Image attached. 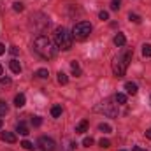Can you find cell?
Wrapping results in <instances>:
<instances>
[{"label":"cell","mask_w":151,"mask_h":151,"mask_svg":"<svg viewBox=\"0 0 151 151\" xmlns=\"http://www.w3.org/2000/svg\"><path fill=\"white\" fill-rule=\"evenodd\" d=\"M34 49L39 56L49 60L56 55V46L51 42V39H47L46 35H39L35 40H34Z\"/></svg>","instance_id":"cell-1"},{"label":"cell","mask_w":151,"mask_h":151,"mask_svg":"<svg viewBox=\"0 0 151 151\" xmlns=\"http://www.w3.org/2000/svg\"><path fill=\"white\" fill-rule=\"evenodd\" d=\"M130 60H132V51L130 49H125L121 55H118L113 60V72L116 77H123L128 65H130Z\"/></svg>","instance_id":"cell-2"},{"label":"cell","mask_w":151,"mask_h":151,"mask_svg":"<svg viewBox=\"0 0 151 151\" xmlns=\"http://www.w3.org/2000/svg\"><path fill=\"white\" fill-rule=\"evenodd\" d=\"M72 40H74V37H72V34L67 32V28H63V27L56 28V32H55V44H56V47L69 51L72 47Z\"/></svg>","instance_id":"cell-3"},{"label":"cell","mask_w":151,"mask_h":151,"mask_svg":"<svg viewBox=\"0 0 151 151\" xmlns=\"http://www.w3.org/2000/svg\"><path fill=\"white\" fill-rule=\"evenodd\" d=\"M90 34H91V25L88 21H81L72 28V37L76 40H84L90 37Z\"/></svg>","instance_id":"cell-4"},{"label":"cell","mask_w":151,"mask_h":151,"mask_svg":"<svg viewBox=\"0 0 151 151\" xmlns=\"http://www.w3.org/2000/svg\"><path fill=\"white\" fill-rule=\"evenodd\" d=\"M114 102H116L114 99H106V100H102L100 106L97 107V111H99V113H104L106 116H109V118H116V116H118V104H114Z\"/></svg>","instance_id":"cell-5"},{"label":"cell","mask_w":151,"mask_h":151,"mask_svg":"<svg viewBox=\"0 0 151 151\" xmlns=\"http://www.w3.org/2000/svg\"><path fill=\"white\" fill-rule=\"evenodd\" d=\"M39 148H40V151H55V148H56V144H55V141L51 139V137H40L39 139Z\"/></svg>","instance_id":"cell-6"},{"label":"cell","mask_w":151,"mask_h":151,"mask_svg":"<svg viewBox=\"0 0 151 151\" xmlns=\"http://www.w3.org/2000/svg\"><path fill=\"white\" fill-rule=\"evenodd\" d=\"M0 139H2L4 142H9V144H14V142L18 141V139H16V135H14L12 132H2Z\"/></svg>","instance_id":"cell-7"},{"label":"cell","mask_w":151,"mask_h":151,"mask_svg":"<svg viewBox=\"0 0 151 151\" xmlns=\"http://www.w3.org/2000/svg\"><path fill=\"white\" fill-rule=\"evenodd\" d=\"M88 130V121L86 119H81L77 125H76V134H84Z\"/></svg>","instance_id":"cell-8"},{"label":"cell","mask_w":151,"mask_h":151,"mask_svg":"<svg viewBox=\"0 0 151 151\" xmlns=\"http://www.w3.org/2000/svg\"><path fill=\"white\" fill-rule=\"evenodd\" d=\"M9 67H11V70H12L14 74H19V72H21V65H19L18 60H11V62H9Z\"/></svg>","instance_id":"cell-9"},{"label":"cell","mask_w":151,"mask_h":151,"mask_svg":"<svg viewBox=\"0 0 151 151\" xmlns=\"http://www.w3.org/2000/svg\"><path fill=\"white\" fill-rule=\"evenodd\" d=\"M125 90H127V93H130V95H135V93L139 91L135 83H127V84H125Z\"/></svg>","instance_id":"cell-10"},{"label":"cell","mask_w":151,"mask_h":151,"mask_svg":"<svg viewBox=\"0 0 151 151\" xmlns=\"http://www.w3.org/2000/svg\"><path fill=\"white\" fill-rule=\"evenodd\" d=\"M14 106H16V107H23V106H25V95H23V93H19V95L14 97Z\"/></svg>","instance_id":"cell-11"},{"label":"cell","mask_w":151,"mask_h":151,"mask_svg":"<svg viewBox=\"0 0 151 151\" xmlns=\"http://www.w3.org/2000/svg\"><path fill=\"white\" fill-rule=\"evenodd\" d=\"M125 42H127V39H125V35H123V34H118V35L114 37V44H116L118 47L125 46Z\"/></svg>","instance_id":"cell-12"},{"label":"cell","mask_w":151,"mask_h":151,"mask_svg":"<svg viewBox=\"0 0 151 151\" xmlns=\"http://www.w3.org/2000/svg\"><path fill=\"white\" fill-rule=\"evenodd\" d=\"M16 132H19V134H21V135H25V137L30 134V132H28V127H27L25 123H19V125H18V128H16Z\"/></svg>","instance_id":"cell-13"},{"label":"cell","mask_w":151,"mask_h":151,"mask_svg":"<svg viewBox=\"0 0 151 151\" xmlns=\"http://www.w3.org/2000/svg\"><path fill=\"white\" fill-rule=\"evenodd\" d=\"M114 100H116L118 106H119V104H127V95H123V93H116Z\"/></svg>","instance_id":"cell-14"},{"label":"cell","mask_w":151,"mask_h":151,"mask_svg":"<svg viewBox=\"0 0 151 151\" xmlns=\"http://www.w3.org/2000/svg\"><path fill=\"white\" fill-rule=\"evenodd\" d=\"M99 130H100V132H104V134H111V130H113V128H111V125H109V123H100V125H99Z\"/></svg>","instance_id":"cell-15"},{"label":"cell","mask_w":151,"mask_h":151,"mask_svg":"<svg viewBox=\"0 0 151 151\" xmlns=\"http://www.w3.org/2000/svg\"><path fill=\"white\" fill-rule=\"evenodd\" d=\"M70 69H72V72H74V76H81V69H79V63L77 62H70Z\"/></svg>","instance_id":"cell-16"},{"label":"cell","mask_w":151,"mask_h":151,"mask_svg":"<svg viewBox=\"0 0 151 151\" xmlns=\"http://www.w3.org/2000/svg\"><path fill=\"white\" fill-rule=\"evenodd\" d=\"M7 113H9V107H7V104H5L4 100H0V116H5Z\"/></svg>","instance_id":"cell-17"},{"label":"cell","mask_w":151,"mask_h":151,"mask_svg":"<svg viewBox=\"0 0 151 151\" xmlns=\"http://www.w3.org/2000/svg\"><path fill=\"white\" fill-rule=\"evenodd\" d=\"M35 76L40 77V79H46V77L49 76V72H47V69H39L37 72H35Z\"/></svg>","instance_id":"cell-18"},{"label":"cell","mask_w":151,"mask_h":151,"mask_svg":"<svg viewBox=\"0 0 151 151\" xmlns=\"http://www.w3.org/2000/svg\"><path fill=\"white\" fill-rule=\"evenodd\" d=\"M60 114H62V107H60V106H53V109H51V116H53V118H58Z\"/></svg>","instance_id":"cell-19"},{"label":"cell","mask_w":151,"mask_h":151,"mask_svg":"<svg viewBox=\"0 0 151 151\" xmlns=\"http://www.w3.org/2000/svg\"><path fill=\"white\" fill-rule=\"evenodd\" d=\"M9 84H11V79H9V77H2V79H0V91H2L4 88H7Z\"/></svg>","instance_id":"cell-20"},{"label":"cell","mask_w":151,"mask_h":151,"mask_svg":"<svg viewBox=\"0 0 151 151\" xmlns=\"http://www.w3.org/2000/svg\"><path fill=\"white\" fill-rule=\"evenodd\" d=\"M142 55H144L146 58H151V46L150 44H144V46H142Z\"/></svg>","instance_id":"cell-21"},{"label":"cell","mask_w":151,"mask_h":151,"mask_svg":"<svg viewBox=\"0 0 151 151\" xmlns=\"http://www.w3.org/2000/svg\"><path fill=\"white\" fill-rule=\"evenodd\" d=\"M21 146H23V150H27V151H34V148H35L30 141H23V142H21Z\"/></svg>","instance_id":"cell-22"},{"label":"cell","mask_w":151,"mask_h":151,"mask_svg":"<svg viewBox=\"0 0 151 151\" xmlns=\"http://www.w3.org/2000/svg\"><path fill=\"white\" fill-rule=\"evenodd\" d=\"M67 81H69L67 74H63V72H58V83H60V84H67Z\"/></svg>","instance_id":"cell-23"},{"label":"cell","mask_w":151,"mask_h":151,"mask_svg":"<svg viewBox=\"0 0 151 151\" xmlns=\"http://www.w3.org/2000/svg\"><path fill=\"white\" fill-rule=\"evenodd\" d=\"M12 9H14L16 12H21L25 7H23V4H21V2H14V4H12Z\"/></svg>","instance_id":"cell-24"},{"label":"cell","mask_w":151,"mask_h":151,"mask_svg":"<svg viewBox=\"0 0 151 151\" xmlns=\"http://www.w3.org/2000/svg\"><path fill=\"white\" fill-rule=\"evenodd\" d=\"M128 19H130V21H134V23H141V16H137V14H132V12L128 14Z\"/></svg>","instance_id":"cell-25"},{"label":"cell","mask_w":151,"mask_h":151,"mask_svg":"<svg viewBox=\"0 0 151 151\" xmlns=\"http://www.w3.org/2000/svg\"><path fill=\"white\" fill-rule=\"evenodd\" d=\"M91 144H93V139H91V137H84V139H83V146H84V148H90Z\"/></svg>","instance_id":"cell-26"},{"label":"cell","mask_w":151,"mask_h":151,"mask_svg":"<svg viewBox=\"0 0 151 151\" xmlns=\"http://www.w3.org/2000/svg\"><path fill=\"white\" fill-rule=\"evenodd\" d=\"M40 123H42L40 116H34V118H32V125H34V127H40Z\"/></svg>","instance_id":"cell-27"},{"label":"cell","mask_w":151,"mask_h":151,"mask_svg":"<svg viewBox=\"0 0 151 151\" xmlns=\"http://www.w3.org/2000/svg\"><path fill=\"white\" fill-rule=\"evenodd\" d=\"M99 18H100L102 21H106V19H109V12H106V11H100V12H99Z\"/></svg>","instance_id":"cell-28"},{"label":"cell","mask_w":151,"mask_h":151,"mask_svg":"<svg viewBox=\"0 0 151 151\" xmlns=\"http://www.w3.org/2000/svg\"><path fill=\"white\" fill-rule=\"evenodd\" d=\"M119 4H121V0H113V2H111V9H113V11H118V9H119Z\"/></svg>","instance_id":"cell-29"},{"label":"cell","mask_w":151,"mask_h":151,"mask_svg":"<svg viewBox=\"0 0 151 151\" xmlns=\"http://www.w3.org/2000/svg\"><path fill=\"white\" fill-rule=\"evenodd\" d=\"M99 144H100L102 148H109V146H111V142H109L107 139H100V141H99Z\"/></svg>","instance_id":"cell-30"},{"label":"cell","mask_w":151,"mask_h":151,"mask_svg":"<svg viewBox=\"0 0 151 151\" xmlns=\"http://www.w3.org/2000/svg\"><path fill=\"white\" fill-rule=\"evenodd\" d=\"M11 53H12V55L16 56V55H18L19 51H18V47H16V46H11Z\"/></svg>","instance_id":"cell-31"},{"label":"cell","mask_w":151,"mask_h":151,"mask_svg":"<svg viewBox=\"0 0 151 151\" xmlns=\"http://www.w3.org/2000/svg\"><path fill=\"white\" fill-rule=\"evenodd\" d=\"M5 53V46L4 44H0V55H4Z\"/></svg>","instance_id":"cell-32"},{"label":"cell","mask_w":151,"mask_h":151,"mask_svg":"<svg viewBox=\"0 0 151 151\" xmlns=\"http://www.w3.org/2000/svg\"><path fill=\"white\" fill-rule=\"evenodd\" d=\"M146 137L151 141V128H150V130H146Z\"/></svg>","instance_id":"cell-33"},{"label":"cell","mask_w":151,"mask_h":151,"mask_svg":"<svg viewBox=\"0 0 151 151\" xmlns=\"http://www.w3.org/2000/svg\"><path fill=\"white\" fill-rule=\"evenodd\" d=\"M134 151H146V150H142V148H139V146H134Z\"/></svg>","instance_id":"cell-34"},{"label":"cell","mask_w":151,"mask_h":151,"mask_svg":"<svg viewBox=\"0 0 151 151\" xmlns=\"http://www.w3.org/2000/svg\"><path fill=\"white\" fill-rule=\"evenodd\" d=\"M2 70H4V69H2V65H0V76H2Z\"/></svg>","instance_id":"cell-35"},{"label":"cell","mask_w":151,"mask_h":151,"mask_svg":"<svg viewBox=\"0 0 151 151\" xmlns=\"http://www.w3.org/2000/svg\"><path fill=\"white\" fill-rule=\"evenodd\" d=\"M0 128H2V119H0Z\"/></svg>","instance_id":"cell-36"},{"label":"cell","mask_w":151,"mask_h":151,"mask_svg":"<svg viewBox=\"0 0 151 151\" xmlns=\"http://www.w3.org/2000/svg\"><path fill=\"white\" fill-rule=\"evenodd\" d=\"M121 151H125V150H121Z\"/></svg>","instance_id":"cell-37"}]
</instances>
